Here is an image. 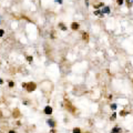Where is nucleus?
Segmentation results:
<instances>
[{
	"label": "nucleus",
	"mask_w": 133,
	"mask_h": 133,
	"mask_svg": "<svg viewBox=\"0 0 133 133\" xmlns=\"http://www.w3.org/2000/svg\"><path fill=\"white\" fill-rule=\"evenodd\" d=\"M23 86H28V89H27V90L30 92V91H33V90H34V88H36V84H34V83H29V84H23Z\"/></svg>",
	"instance_id": "nucleus-1"
},
{
	"label": "nucleus",
	"mask_w": 133,
	"mask_h": 133,
	"mask_svg": "<svg viewBox=\"0 0 133 133\" xmlns=\"http://www.w3.org/2000/svg\"><path fill=\"white\" fill-rule=\"evenodd\" d=\"M44 113H46L47 115H50L51 113H52V108L49 107V105H48V107H46V108H44Z\"/></svg>",
	"instance_id": "nucleus-2"
},
{
	"label": "nucleus",
	"mask_w": 133,
	"mask_h": 133,
	"mask_svg": "<svg viewBox=\"0 0 133 133\" xmlns=\"http://www.w3.org/2000/svg\"><path fill=\"white\" fill-rule=\"evenodd\" d=\"M47 123L51 126V128H55V122L53 120H51V119H49V120H47Z\"/></svg>",
	"instance_id": "nucleus-3"
},
{
	"label": "nucleus",
	"mask_w": 133,
	"mask_h": 133,
	"mask_svg": "<svg viewBox=\"0 0 133 133\" xmlns=\"http://www.w3.org/2000/svg\"><path fill=\"white\" fill-rule=\"evenodd\" d=\"M71 28H72L73 30H77V29H79V23H77V22H73V23L71 24Z\"/></svg>",
	"instance_id": "nucleus-4"
},
{
	"label": "nucleus",
	"mask_w": 133,
	"mask_h": 133,
	"mask_svg": "<svg viewBox=\"0 0 133 133\" xmlns=\"http://www.w3.org/2000/svg\"><path fill=\"white\" fill-rule=\"evenodd\" d=\"M102 12L103 13H109L110 12V8L109 7H104V8L102 9Z\"/></svg>",
	"instance_id": "nucleus-5"
},
{
	"label": "nucleus",
	"mask_w": 133,
	"mask_h": 133,
	"mask_svg": "<svg viewBox=\"0 0 133 133\" xmlns=\"http://www.w3.org/2000/svg\"><path fill=\"white\" fill-rule=\"evenodd\" d=\"M120 131H121L120 128H114L113 129V132H120Z\"/></svg>",
	"instance_id": "nucleus-6"
},
{
	"label": "nucleus",
	"mask_w": 133,
	"mask_h": 133,
	"mask_svg": "<svg viewBox=\"0 0 133 133\" xmlns=\"http://www.w3.org/2000/svg\"><path fill=\"white\" fill-rule=\"evenodd\" d=\"M27 60H28L29 62H32V60H33V58H32V57H27Z\"/></svg>",
	"instance_id": "nucleus-7"
},
{
	"label": "nucleus",
	"mask_w": 133,
	"mask_h": 133,
	"mask_svg": "<svg viewBox=\"0 0 133 133\" xmlns=\"http://www.w3.org/2000/svg\"><path fill=\"white\" fill-rule=\"evenodd\" d=\"M60 28L62 29V30H67V28L64 27V24H63V23H60Z\"/></svg>",
	"instance_id": "nucleus-8"
},
{
	"label": "nucleus",
	"mask_w": 133,
	"mask_h": 133,
	"mask_svg": "<svg viewBox=\"0 0 133 133\" xmlns=\"http://www.w3.org/2000/svg\"><path fill=\"white\" fill-rule=\"evenodd\" d=\"M3 33H5V31H3L2 29H0V38H1V37L3 36Z\"/></svg>",
	"instance_id": "nucleus-9"
},
{
	"label": "nucleus",
	"mask_w": 133,
	"mask_h": 133,
	"mask_svg": "<svg viewBox=\"0 0 133 133\" xmlns=\"http://www.w3.org/2000/svg\"><path fill=\"white\" fill-rule=\"evenodd\" d=\"M73 132H74V133H79V132H80V129H74V130H73Z\"/></svg>",
	"instance_id": "nucleus-10"
},
{
	"label": "nucleus",
	"mask_w": 133,
	"mask_h": 133,
	"mask_svg": "<svg viewBox=\"0 0 133 133\" xmlns=\"http://www.w3.org/2000/svg\"><path fill=\"white\" fill-rule=\"evenodd\" d=\"M111 108H112V110H115L117 109V104H112L111 105Z\"/></svg>",
	"instance_id": "nucleus-11"
},
{
	"label": "nucleus",
	"mask_w": 133,
	"mask_h": 133,
	"mask_svg": "<svg viewBox=\"0 0 133 133\" xmlns=\"http://www.w3.org/2000/svg\"><path fill=\"white\" fill-rule=\"evenodd\" d=\"M117 1L119 5H122V3H123V0H117Z\"/></svg>",
	"instance_id": "nucleus-12"
},
{
	"label": "nucleus",
	"mask_w": 133,
	"mask_h": 133,
	"mask_svg": "<svg viewBox=\"0 0 133 133\" xmlns=\"http://www.w3.org/2000/svg\"><path fill=\"white\" fill-rule=\"evenodd\" d=\"M115 117H117V114H115V113H113V114H112V117H111V119H112V120H114Z\"/></svg>",
	"instance_id": "nucleus-13"
},
{
	"label": "nucleus",
	"mask_w": 133,
	"mask_h": 133,
	"mask_svg": "<svg viewBox=\"0 0 133 133\" xmlns=\"http://www.w3.org/2000/svg\"><path fill=\"white\" fill-rule=\"evenodd\" d=\"M15 86V84H13V82H9V86H10V88H11V86Z\"/></svg>",
	"instance_id": "nucleus-14"
},
{
	"label": "nucleus",
	"mask_w": 133,
	"mask_h": 133,
	"mask_svg": "<svg viewBox=\"0 0 133 133\" xmlns=\"http://www.w3.org/2000/svg\"><path fill=\"white\" fill-rule=\"evenodd\" d=\"M57 2H59V3H62V0H55Z\"/></svg>",
	"instance_id": "nucleus-15"
},
{
	"label": "nucleus",
	"mask_w": 133,
	"mask_h": 133,
	"mask_svg": "<svg viewBox=\"0 0 133 133\" xmlns=\"http://www.w3.org/2000/svg\"><path fill=\"white\" fill-rule=\"evenodd\" d=\"M3 83V81H2V79H0V84H2Z\"/></svg>",
	"instance_id": "nucleus-16"
},
{
	"label": "nucleus",
	"mask_w": 133,
	"mask_h": 133,
	"mask_svg": "<svg viewBox=\"0 0 133 133\" xmlns=\"http://www.w3.org/2000/svg\"><path fill=\"white\" fill-rule=\"evenodd\" d=\"M132 3H133V0H132Z\"/></svg>",
	"instance_id": "nucleus-17"
}]
</instances>
